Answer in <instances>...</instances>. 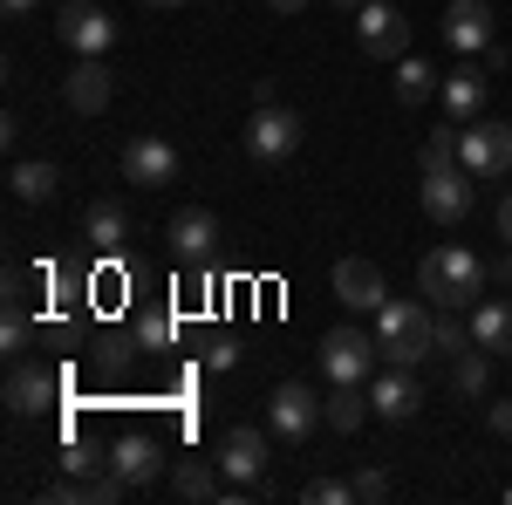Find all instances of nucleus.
Instances as JSON below:
<instances>
[{
    "mask_svg": "<svg viewBox=\"0 0 512 505\" xmlns=\"http://www.w3.org/2000/svg\"><path fill=\"white\" fill-rule=\"evenodd\" d=\"M0 349H7V355L28 349V314H21V308H7V321H0Z\"/></svg>",
    "mask_w": 512,
    "mask_h": 505,
    "instance_id": "obj_34",
    "label": "nucleus"
},
{
    "mask_svg": "<svg viewBox=\"0 0 512 505\" xmlns=\"http://www.w3.org/2000/svg\"><path fill=\"white\" fill-rule=\"evenodd\" d=\"M7 185H14V198H21V205H48V198L62 192V171L41 157V164H14V178H7Z\"/></svg>",
    "mask_w": 512,
    "mask_h": 505,
    "instance_id": "obj_24",
    "label": "nucleus"
},
{
    "mask_svg": "<svg viewBox=\"0 0 512 505\" xmlns=\"http://www.w3.org/2000/svg\"><path fill=\"white\" fill-rule=\"evenodd\" d=\"M35 7H41V0H0V14H7V21H28Z\"/></svg>",
    "mask_w": 512,
    "mask_h": 505,
    "instance_id": "obj_38",
    "label": "nucleus"
},
{
    "mask_svg": "<svg viewBox=\"0 0 512 505\" xmlns=\"http://www.w3.org/2000/svg\"><path fill=\"white\" fill-rule=\"evenodd\" d=\"M123 185H137V192L178 185V151H171L164 137H130V144H123Z\"/></svg>",
    "mask_w": 512,
    "mask_h": 505,
    "instance_id": "obj_9",
    "label": "nucleus"
},
{
    "mask_svg": "<svg viewBox=\"0 0 512 505\" xmlns=\"http://www.w3.org/2000/svg\"><path fill=\"white\" fill-rule=\"evenodd\" d=\"M458 164L472 171V178H506L512 171V123H465L458 130Z\"/></svg>",
    "mask_w": 512,
    "mask_h": 505,
    "instance_id": "obj_7",
    "label": "nucleus"
},
{
    "mask_svg": "<svg viewBox=\"0 0 512 505\" xmlns=\"http://www.w3.org/2000/svg\"><path fill=\"white\" fill-rule=\"evenodd\" d=\"M444 41H451L458 55L492 48V7H485V0H451V7H444Z\"/></svg>",
    "mask_w": 512,
    "mask_h": 505,
    "instance_id": "obj_17",
    "label": "nucleus"
},
{
    "mask_svg": "<svg viewBox=\"0 0 512 505\" xmlns=\"http://www.w3.org/2000/svg\"><path fill=\"white\" fill-rule=\"evenodd\" d=\"M335 7H349V14H355V7H362V0H335Z\"/></svg>",
    "mask_w": 512,
    "mask_h": 505,
    "instance_id": "obj_42",
    "label": "nucleus"
},
{
    "mask_svg": "<svg viewBox=\"0 0 512 505\" xmlns=\"http://www.w3.org/2000/svg\"><path fill=\"white\" fill-rule=\"evenodd\" d=\"M465 321H472V342L485 355H512V301H478Z\"/></svg>",
    "mask_w": 512,
    "mask_h": 505,
    "instance_id": "obj_20",
    "label": "nucleus"
},
{
    "mask_svg": "<svg viewBox=\"0 0 512 505\" xmlns=\"http://www.w3.org/2000/svg\"><path fill=\"white\" fill-rule=\"evenodd\" d=\"M110 471H117L130 492H144V485H158V471H164V444L144 437V430H130V437H117V451H110Z\"/></svg>",
    "mask_w": 512,
    "mask_h": 505,
    "instance_id": "obj_13",
    "label": "nucleus"
},
{
    "mask_svg": "<svg viewBox=\"0 0 512 505\" xmlns=\"http://www.w3.org/2000/svg\"><path fill=\"white\" fill-rule=\"evenodd\" d=\"M369 410H376V403L362 396V383H335L328 389V430H362Z\"/></svg>",
    "mask_w": 512,
    "mask_h": 505,
    "instance_id": "obj_26",
    "label": "nucleus"
},
{
    "mask_svg": "<svg viewBox=\"0 0 512 505\" xmlns=\"http://www.w3.org/2000/svg\"><path fill=\"white\" fill-rule=\"evenodd\" d=\"M437 89H444V82H437V69L424 55H403V62H396V103H403V110H424Z\"/></svg>",
    "mask_w": 512,
    "mask_h": 505,
    "instance_id": "obj_21",
    "label": "nucleus"
},
{
    "mask_svg": "<svg viewBox=\"0 0 512 505\" xmlns=\"http://www.w3.org/2000/svg\"><path fill=\"white\" fill-rule=\"evenodd\" d=\"M171 492H178V499H226V485H219V458H205V465L185 458V465L171 471Z\"/></svg>",
    "mask_w": 512,
    "mask_h": 505,
    "instance_id": "obj_25",
    "label": "nucleus"
},
{
    "mask_svg": "<svg viewBox=\"0 0 512 505\" xmlns=\"http://www.w3.org/2000/svg\"><path fill=\"white\" fill-rule=\"evenodd\" d=\"M437 96H444L451 123H478V110H485V76H478V55H465V69H451Z\"/></svg>",
    "mask_w": 512,
    "mask_h": 505,
    "instance_id": "obj_19",
    "label": "nucleus"
},
{
    "mask_svg": "<svg viewBox=\"0 0 512 505\" xmlns=\"http://www.w3.org/2000/svg\"><path fill=\"white\" fill-rule=\"evenodd\" d=\"M417 198H424V219H437V226H458V219L472 212V171H465V164H444V171H424V185H417Z\"/></svg>",
    "mask_w": 512,
    "mask_h": 505,
    "instance_id": "obj_8",
    "label": "nucleus"
},
{
    "mask_svg": "<svg viewBox=\"0 0 512 505\" xmlns=\"http://www.w3.org/2000/svg\"><path fill=\"white\" fill-rule=\"evenodd\" d=\"M144 7H192V0H144Z\"/></svg>",
    "mask_w": 512,
    "mask_h": 505,
    "instance_id": "obj_41",
    "label": "nucleus"
},
{
    "mask_svg": "<svg viewBox=\"0 0 512 505\" xmlns=\"http://www.w3.org/2000/svg\"><path fill=\"white\" fill-rule=\"evenodd\" d=\"M485 273H492V267L478 260L472 246H431V253H424V267H417V287H424V301H431V308L472 314Z\"/></svg>",
    "mask_w": 512,
    "mask_h": 505,
    "instance_id": "obj_1",
    "label": "nucleus"
},
{
    "mask_svg": "<svg viewBox=\"0 0 512 505\" xmlns=\"http://www.w3.org/2000/svg\"><path fill=\"white\" fill-rule=\"evenodd\" d=\"M376 362H383V349H376L369 328H328L321 335V376L328 383H369Z\"/></svg>",
    "mask_w": 512,
    "mask_h": 505,
    "instance_id": "obj_5",
    "label": "nucleus"
},
{
    "mask_svg": "<svg viewBox=\"0 0 512 505\" xmlns=\"http://www.w3.org/2000/svg\"><path fill=\"white\" fill-rule=\"evenodd\" d=\"M355 41H362L369 62H403V55H410V21H403V7H396V0H362V7H355Z\"/></svg>",
    "mask_w": 512,
    "mask_h": 505,
    "instance_id": "obj_4",
    "label": "nucleus"
},
{
    "mask_svg": "<svg viewBox=\"0 0 512 505\" xmlns=\"http://www.w3.org/2000/svg\"><path fill=\"white\" fill-rule=\"evenodd\" d=\"M55 35L69 41L76 55H103V48L117 41V21H110L96 0H69V7H62V21H55Z\"/></svg>",
    "mask_w": 512,
    "mask_h": 505,
    "instance_id": "obj_11",
    "label": "nucleus"
},
{
    "mask_svg": "<svg viewBox=\"0 0 512 505\" xmlns=\"http://www.w3.org/2000/svg\"><path fill=\"white\" fill-rule=\"evenodd\" d=\"M369 403H376L383 424H410V417L424 410V383H417V369H390V362H383V376H369Z\"/></svg>",
    "mask_w": 512,
    "mask_h": 505,
    "instance_id": "obj_10",
    "label": "nucleus"
},
{
    "mask_svg": "<svg viewBox=\"0 0 512 505\" xmlns=\"http://www.w3.org/2000/svg\"><path fill=\"white\" fill-rule=\"evenodd\" d=\"M301 137H308L301 110H287V103H253V123H246V157H253V164H287V157L301 151Z\"/></svg>",
    "mask_w": 512,
    "mask_h": 505,
    "instance_id": "obj_3",
    "label": "nucleus"
},
{
    "mask_svg": "<svg viewBox=\"0 0 512 505\" xmlns=\"http://www.w3.org/2000/svg\"><path fill=\"white\" fill-rule=\"evenodd\" d=\"M506 499H512V485H506Z\"/></svg>",
    "mask_w": 512,
    "mask_h": 505,
    "instance_id": "obj_43",
    "label": "nucleus"
},
{
    "mask_svg": "<svg viewBox=\"0 0 512 505\" xmlns=\"http://www.w3.org/2000/svg\"><path fill=\"white\" fill-rule=\"evenodd\" d=\"M451 383H458V396H485L492 389V355L478 349H465V355H451Z\"/></svg>",
    "mask_w": 512,
    "mask_h": 505,
    "instance_id": "obj_27",
    "label": "nucleus"
},
{
    "mask_svg": "<svg viewBox=\"0 0 512 505\" xmlns=\"http://www.w3.org/2000/svg\"><path fill=\"white\" fill-rule=\"evenodd\" d=\"M164 239H171V253H178L185 267H205L212 246H219V219H212L205 205H185V212L171 219V233H164Z\"/></svg>",
    "mask_w": 512,
    "mask_h": 505,
    "instance_id": "obj_15",
    "label": "nucleus"
},
{
    "mask_svg": "<svg viewBox=\"0 0 512 505\" xmlns=\"http://www.w3.org/2000/svg\"><path fill=\"white\" fill-rule=\"evenodd\" d=\"M55 396H62V376H55V369L14 362V376H7V410H14V417H41Z\"/></svg>",
    "mask_w": 512,
    "mask_h": 505,
    "instance_id": "obj_14",
    "label": "nucleus"
},
{
    "mask_svg": "<svg viewBox=\"0 0 512 505\" xmlns=\"http://www.w3.org/2000/svg\"><path fill=\"white\" fill-rule=\"evenodd\" d=\"M267 424H274L280 444H308L315 424H328V396H315L308 383H280L267 396Z\"/></svg>",
    "mask_w": 512,
    "mask_h": 505,
    "instance_id": "obj_6",
    "label": "nucleus"
},
{
    "mask_svg": "<svg viewBox=\"0 0 512 505\" xmlns=\"http://www.w3.org/2000/svg\"><path fill=\"white\" fill-rule=\"evenodd\" d=\"M82 226H89V239H96V253H117L123 239H130V212H123L117 198H96Z\"/></svg>",
    "mask_w": 512,
    "mask_h": 505,
    "instance_id": "obj_23",
    "label": "nucleus"
},
{
    "mask_svg": "<svg viewBox=\"0 0 512 505\" xmlns=\"http://www.w3.org/2000/svg\"><path fill=\"white\" fill-rule=\"evenodd\" d=\"M431 342H437V355H465L472 349V321H458V308H437Z\"/></svg>",
    "mask_w": 512,
    "mask_h": 505,
    "instance_id": "obj_28",
    "label": "nucleus"
},
{
    "mask_svg": "<svg viewBox=\"0 0 512 505\" xmlns=\"http://www.w3.org/2000/svg\"><path fill=\"white\" fill-rule=\"evenodd\" d=\"M417 321H431V314H424V301H383V308H376V342H390V335L417 328Z\"/></svg>",
    "mask_w": 512,
    "mask_h": 505,
    "instance_id": "obj_29",
    "label": "nucleus"
},
{
    "mask_svg": "<svg viewBox=\"0 0 512 505\" xmlns=\"http://www.w3.org/2000/svg\"><path fill=\"white\" fill-rule=\"evenodd\" d=\"M335 301L355 314H376L383 301H390V287H383V267H369L362 253H349V260H335Z\"/></svg>",
    "mask_w": 512,
    "mask_h": 505,
    "instance_id": "obj_12",
    "label": "nucleus"
},
{
    "mask_svg": "<svg viewBox=\"0 0 512 505\" xmlns=\"http://www.w3.org/2000/svg\"><path fill=\"white\" fill-rule=\"evenodd\" d=\"M458 130H465V123H444V130H431V137H424V171L458 164Z\"/></svg>",
    "mask_w": 512,
    "mask_h": 505,
    "instance_id": "obj_30",
    "label": "nucleus"
},
{
    "mask_svg": "<svg viewBox=\"0 0 512 505\" xmlns=\"http://www.w3.org/2000/svg\"><path fill=\"white\" fill-rule=\"evenodd\" d=\"M62 96H69L76 117H103L110 110V69H103V55H82L76 69L62 76Z\"/></svg>",
    "mask_w": 512,
    "mask_h": 505,
    "instance_id": "obj_16",
    "label": "nucleus"
},
{
    "mask_svg": "<svg viewBox=\"0 0 512 505\" xmlns=\"http://www.w3.org/2000/svg\"><path fill=\"white\" fill-rule=\"evenodd\" d=\"M383 349V362L390 369H424L437 355V342H431V321H417V328H403V335H390V342H376Z\"/></svg>",
    "mask_w": 512,
    "mask_h": 505,
    "instance_id": "obj_22",
    "label": "nucleus"
},
{
    "mask_svg": "<svg viewBox=\"0 0 512 505\" xmlns=\"http://www.w3.org/2000/svg\"><path fill=\"white\" fill-rule=\"evenodd\" d=\"M485 424L499 430V437H512V403H492V410H485Z\"/></svg>",
    "mask_w": 512,
    "mask_h": 505,
    "instance_id": "obj_37",
    "label": "nucleus"
},
{
    "mask_svg": "<svg viewBox=\"0 0 512 505\" xmlns=\"http://www.w3.org/2000/svg\"><path fill=\"white\" fill-rule=\"evenodd\" d=\"M48 505H117V499H130V485H123L117 471H96V478H55L48 492H41Z\"/></svg>",
    "mask_w": 512,
    "mask_h": 505,
    "instance_id": "obj_18",
    "label": "nucleus"
},
{
    "mask_svg": "<svg viewBox=\"0 0 512 505\" xmlns=\"http://www.w3.org/2000/svg\"><path fill=\"white\" fill-rule=\"evenodd\" d=\"M349 485H355V499H369V505H376V499H390V478H383L376 465H362V471L349 478Z\"/></svg>",
    "mask_w": 512,
    "mask_h": 505,
    "instance_id": "obj_35",
    "label": "nucleus"
},
{
    "mask_svg": "<svg viewBox=\"0 0 512 505\" xmlns=\"http://www.w3.org/2000/svg\"><path fill=\"white\" fill-rule=\"evenodd\" d=\"M267 7H274V14H301L308 0H267Z\"/></svg>",
    "mask_w": 512,
    "mask_h": 505,
    "instance_id": "obj_40",
    "label": "nucleus"
},
{
    "mask_svg": "<svg viewBox=\"0 0 512 505\" xmlns=\"http://www.w3.org/2000/svg\"><path fill=\"white\" fill-rule=\"evenodd\" d=\"M499 239H506V246H512V192L499 198Z\"/></svg>",
    "mask_w": 512,
    "mask_h": 505,
    "instance_id": "obj_39",
    "label": "nucleus"
},
{
    "mask_svg": "<svg viewBox=\"0 0 512 505\" xmlns=\"http://www.w3.org/2000/svg\"><path fill=\"white\" fill-rule=\"evenodd\" d=\"M233 362H239L233 335H212V342H205V369H233Z\"/></svg>",
    "mask_w": 512,
    "mask_h": 505,
    "instance_id": "obj_36",
    "label": "nucleus"
},
{
    "mask_svg": "<svg viewBox=\"0 0 512 505\" xmlns=\"http://www.w3.org/2000/svg\"><path fill=\"white\" fill-rule=\"evenodd\" d=\"M301 499H308V505H355V485H349V478H308Z\"/></svg>",
    "mask_w": 512,
    "mask_h": 505,
    "instance_id": "obj_31",
    "label": "nucleus"
},
{
    "mask_svg": "<svg viewBox=\"0 0 512 505\" xmlns=\"http://www.w3.org/2000/svg\"><path fill=\"white\" fill-rule=\"evenodd\" d=\"M62 465L76 471V478H96V471H110V458H96L89 444H69V451H62Z\"/></svg>",
    "mask_w": 512,
    "mask_h": 505,
    "instance_id": "obj_33",
    "label": "nucleus"
},
{
    "mask_svg": "<svg viewBox=\"0 0 512 505\" xmlns=\"http://www.w3.org/2000/svg\"><path fill=\"white\" fill-rule=\"evenodd\" d=\"M219 471H226V499H260L267 492V437L253 424H233L219 437Z\"/></svg>",
    "mask_w": 512,
    "mask_h": 505,
    "instance_id": "obj_2",
    "label": "nucleus"
},
{
    "mask_svg": "<svg viewBox=\"0 0 512 505\" xmlns=\"http://www.w3.org/2000/svg\"><path fill=\"white\" fill-rule=\"evenodd\" d=\"M171 335H178L171 314H144V321H137V342H144V349H171Z\"/></svg>",
    "mask_w": 512,
    "mask_h": 505,
    "instance_id": "obj_32",
    "label": "nucleus"
}]
</instances>
